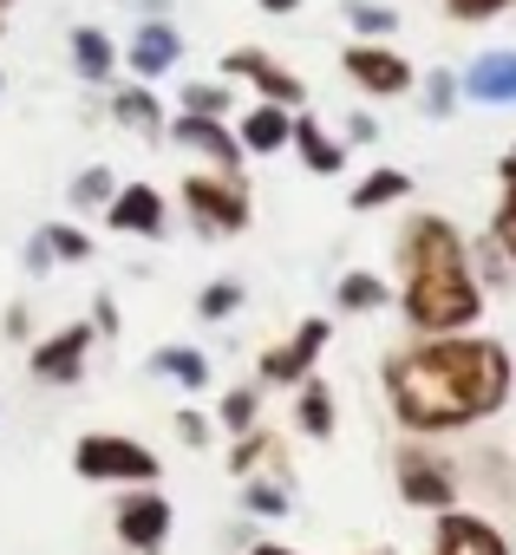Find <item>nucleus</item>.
I'll return each instance as SVG.
<instances>
[{
	"label": "nucleus",
	"mask_w": 516,
	"mask_h": 555,
	"mask_svg": "<svg viewBox=\"0 0 516 555\" xmlns=\"http://www.w3.org/2000/svg\"><path fill=\"white\" fill-rule=\"evenodd\" d=\"M379 379H386L392 418L412 438H444V431H464V425H483L490 412H503L516 366H509L503 340H483L464 327V334L405 340L399 353H386Z\"/></svg>",
	"instance_id": "f257e3e1"
},
{
	"label": "nucleus",
	"mask_w": 516,
	"mask_h": 555,
	"mask_svg": "<svg viewBox=\"0 0 516 555\" xmlns=\"http://www.w3.org/2000/svg\"><path fill=\"white\" fill-rule=\"evenodd\" d=\"M399 314L412 334H464L483 321V288L470 274L464 235L451 216H412L399 229Z\"/></svg>",
	"instance_id": "f03ea898"
},
{
	"label": "nucleus",
	"mask_w": 516,
	"mask_h": 555,
	"mask_svg": "<svg viewBox=\"0 0 516 555\" xmlns=\"http://www.w3.org/2000/svg\"><path fill=\"white\" fill-rule=\"evenodd\" d=\"M177 196H183V216H190V229H196L203 242L242 235V229H248V216H255L242 170H190Z\"/></svg>",
	"instance_id": "7ed1b4c3"
},
{
	"label": "nucleus",
	"mask_w": 516,
	"mask_h": 555,
	"mask_svg": "<svg viewBox=\"0 0 516 555\" xmlns=\"http://www.w3.org/2000/svg\"><path fill=\"white\" fill-rule=\"evenodd\" d=\"M392 490L412 503V509H451L457 496H464V470L431 444V438H405L399 451H392Z\"/></svg>",
	"instance_id": "20e7f679"
},
{
	"label": "nucleus",
	"mask_w": 516,
	"mask_h": 555,
	"mask_svg": "<svg viewBox=\"0 0 516 555\" xmlns=\"http://www.w3.org/2000/svg\"><path fill=\"white\" fill-rule=\"evenodd\" d=\"M73 470L86 483H157L164 477V457L125 431H86L73 444Z\"/></svg>",
	"instance_id": "39448f33"
},
{
	"label": "nucleus",
	"mask_w": 516,
	"mask_h": 555,
	"mask_svg": "<svg viewBox=\"0 0 516 555\" xmlns=\"http://www.w3.org/2000/svg\"><path fill=\"white\" fill-rule=\"evenodd\" d=\"M170 529H177V503L157 483H125V496L112 509V535L131 555H164L170 548Z\"/></svg>",
	"instance_id": "423d86ee"
},
{
	"label": "nucleus",
	"mask_w": 516,
	"mask_h": 555,
	"mask_svg": "<svg viewBox=\"0 0 516 555\" xmlns=\"http://www.w3.org/2000/svg\"><path fill=\"white\" fill-rule=\"evenodd\" d=\"M340 73H347L366 99H405V92L418 86L412 60H405L392 40H353V47L340 53Z\"/></svg>",
	"instance_id": "0eeeda50"
},
{
	"label": "nucleus",
	"mask_w": 516,
	"mask_h": 555,
	"mask_svg": "<svg viewBox=\"0 0 516 555\" xmlns=\"http://www.w3.org/2000/svg\"><path fill=\"white\" fill-rule=\"evenodd\" d=\"M327 340H334V321H327V314H308V321L295 327V340H282V347H269L262 360H255V379H262V386H301V379L321 366Z\"/></svg>",
	"instance_id": "6e6552de"
},
{
	"label": "nucleus",
	"mask_w": 516,
	"mask_h": 555,
	"mask_svg": "<svg viewBox=\"0 0 516 555\" xmlns=\"http://www.w3.org/2000/svg\"><path fill=\"white\" fill-rule=\"evenodd\" d=\"M222 79L229 86H255V99H275V105H301L308 99V86H301V73H288L275 53H262V47H229L222 53Z\"/></svg>",
	"instance_id": "1a4fd4ad"
},
{
	"label": "nucleus",
	"mask_w": 516,
	"mask_h": 555,
	"mask_svg": "<svg viewBox=\"0 0 516 555\" xmlns=\"http://www.w3.org/2000/svg\"><path fill=\"white\" fill-rule=\"evenodd\" d=\"M92 340H99V327H92V321H73V327H60V334H47V340L27 347V373H34L40 386H79Z\"/></svg>",
	"instance_id": "9d476101"
},
{
	"label": "nucleus",
	"mask_w": 516,
	"mask_h": 555,
	"mask_svg": "<svg viewBox=\"0 0 516 555\" xmlns=\"http://www.w3.org/2000/svg\"><path fill=\"white\" fill-rule=\"evenodd\" d=\"M118 66H125L131 79L157 86V79H170V73L183 66V34H177L170 21H138V34L118 47Z\"/></svg>",
	"instance_id": "9b49d317"
},
{
	"label": "nucleus",
	"mask_w": 516,
	"mask_h": 555,
	"mask_svg": "<svg viewBox=\"0 0 516 555\" xmlns=\"http://www.w3.org/2000/svg\"><path fill=\"white\" fill-rule=\"evenodd\" d=\"M164 138H170L177 151H196L209 170H242V164H248L242 144H235V131H229L222 118H203V112H177V118L164 125Z\"/></svg>",
	"instance_id": "f8f14e48"
},
{
	"label": "nucleus",
	"mask_w": 516,
	"mask_h": 555,
	"mask_svg": "<svg viewBox=\"0 0 516 555\" xmlns=\"http://www.w3.org/2000/svg\"><path fill=\"white\" fill-rule=\"evenodd\" d=\"M99 216H105L112 235H138V242H157V235L170 229V203H164L151 183H118Z\"/></svg>",
	"instance_id": "ddd939ff"
},
{
	"label": "nucleus",
	"mask_w": 516,
	"mask_h": 555,
	"mask_svg": "<svg viewBox=\"0 0 516 555\" xmlns=\"http://www.w3.org/2000/svg\"><path fill=\"white\" fill-rule=\"evenodd\" d=\"M431 555H509L503 529L477 509H438V529H431Z\"/></svg>",
	"instance_id": "4468645a"
},
{
	"label": "nucleus",
	"mask_w": 516,
	"mask_h": 555,
	"mask_svg": "<svg viewBox=\"0 0 516 555\" xmlns=\"http://www.w3.org/2000/svg\"><path fill=\"white\" fill-rule=\"evenodd\" d=\"M235 483H242V516L248 522H282V516H295V477H288L282 457L262 464V470H248V477H235Z\"/></svg>",
	"instance_id": "2eb2a0df"
},
{
	"label": "nucleus",
	"mask_w": 516,
	"mask_h": 555,
	"mask_svg": "<svg viewBox=\"0 0 516 555\" xmlns=\"http://www.w3.org/2000/svg\"><path fill=\"white\" fill-rule=\"evenodd\" d=\"M288 138H295V112L275 105V99H255V105L235 118V144H242V157H275V151H288Z\"/></svg>",
	"instance_id": "dca6fc26"
},
{
	"label": "nucleus",
	"mask_w": 516,
	"mask_h": 555,
	"mask_svg": "<svg viewBox=\"0 0 516 555\" xmlns=\"http://www.w3.org/2000/svg\"><path fill=\"white\" fill-rule=\"evenodd\" d=\"M112 99H105V112H112V125H125V131H138V138H164V125H170V112H164V99L144 86V79H112L105 86Z\"/></svg>",
	"instance_id": "f3484780"
},
{
	"label": "nucleus",
	"mask_w": 516,
	"mask_h": 555,
	"mask_svg": "<svg viewBox=\"0 0 516 555\" xmlns=\"http://www.w3.org/2000/svg\"><path fill=\"white\" fill-rule=\"evenodd\" d=\"M457 92L470 105H516V53H477L464 73H457Z\"/></svg>",
	"instance_id": "a211bd4d"
},
{
	"label": "nucleus",
	"mask_w": 516,
	"mask_h": 555,
	"mask_svg": "<svg viewBox=\"0 0 516 555\" xmlns=\"http://www.w3.org/2000/svg\"><path fill=\"white\" fill-rule=\"evenodd\" d=\"M66 53H73V73L86 79V86H112L118 79V40L105 34V27H92V21H79L73 34H66Z\"/></svg>",
	"instance_id": "6ab92c4d"
},
{
	"label": "nucleus",
	"mask_w": 516,
	"mask_h": 555,
	"mask_svg": "<svg viewBox=\"0 0 516 555\" xmlns=\"http://www.w3.org/2000/svg\"><path fill=\"white\" fill-rule=\"evenodd\" d=\"M288 151H295L314 177H340V170H347V138H334L314 112H295V138H288Z\"/></svg>",
	"instance_id": "aec40b11"
},
{
	"label": "nucleus",
	"mask_w": 516,
	"mask_h": 555,
	"mask_svg": "<svg viewBox=\"0 0 516 555\" xmlns=\"http://www.w3.org/2000/svg\"><path fill=\"white\" fill-rule=\"evenodd\" d=\"M151 379H170L177 392L203 399V392H209V379H216V366H209V353H203V347L170 340V347H157V353H151Z\"/></svg>",
	"instance_id": "412c9836"
},
{
	"label": "nucleus",
	"mask_w": 516,
	"mask_h": 555,
	"mask_svg": "<svg viewBox=\"0 0 516 555\" xmlns=\"http://www.w3.org/2000/svg\"><path fill=\"white\" fill-rule=\"evenodd\" d=\"M295 392V431H308L314 444H334V431H340V405H334V386L321 379V373H308L301 386H288Z\"/></svg>",
	"instance_id": "4be33fe9"
},
{
	"label": "nucleus",
	"mask_w": 516,
	"mask_h": 555,
	"mask_svg": "<svg viewBox=\"0 0 516 555\" xmlns=\"http://www.w3.org/2000/svg\"><path fill=\"white\" fill-rule=\"evenodd\" d=\"M399 196H412V170H399V164H379V170H366V177L353 183V196H347V209H360V216H373V209H392Z\"/></svg>",
	"instance_id": "5701e85b"
},
{
	"label": "nucleus",
	"mask_w": 516,
	"mask_h": 555,
	"mask_svg": "<svg viewBox=\"0 0 516 555\" xmlns=\"http://www.w3.org/2000/svg\"><path fill=\"white\" fill-rule=\"evenodd\" d=\"M386 301H392V288H386V274H373V268H347L334 282V308L340 314H379Z\"/></svg>",
	"instance_id": "b1692460"
},
{
	"label": "nucleus",
	"mask_w": 516,
	"mask_h": 555,
	"mask_svg": "<svg viewBox=\"0 0 516 555\" xmlns=\"http://www.w3.org/2000/svg\"><path fill=\"white\" fill-rule=\"evenodd\" d=\"M412 92H418V112H425L431 125H444V118L464 105V92H457V73H451V66H431V73H418V86H412Z\"/></svg>",
	"instance_id": "393cba45"
},
{
	"label": "nucleus",
	"mask_w": 516,
	"mask_h": 555,
	"mask_svg": "<svg viewBox=\"0 0 516 555\" xmlns=\"http://www.w3.org/2000/svg\"><path fill=\"white\" fill-rule=\"evenodd\" d=\"M112 190H118L112 164H86V170H73V183H66V203H73V216H99V209L112 203Z\"/></svg>",
	"instance_id": "a878e982"
},
{
	"label": "nucleus",
	"mask_w": 516,
	"mask_h": 555,
	"mask_svg": "<svg viewBox=\"0 0 516 555\" xmlns=\"http://www.w3.org/2000/svg\"><path fill=\"white\" fill-rule=\"evenodd\" d=\"M262 379H242V386H229L222 392V405H216V425L222 431H248V425H262Z\"/></svg>",
	"instance_id": "bb28decb"
},
{
	"label": "nucleus",
	"mask_w": 516,
	"mask_h": 555,
	"mask_svg": "<svg viewBox=\"0 0 516 555\" xmlns=\"http://www.w3.org/2000/svg\"><path fill=\"white\" fill-rule=\"evenodd\" d=\"M340 21L360 40H392L399 34V8H386V0H340Z\"/></svg>",
	"instance_id": "cd10ccee"
},
{
	"label": "nucleus",
	"mask_w": 516,
	"mask_h": 555,
	"mask_svg": "<svg viewBox=\"0 0 516 555\" xmlns=\"http://www.w3.org/2000/svg\"><path fill=\"white\" fill-rule=\"evenodd\" d=\"M177 112H203V118H229L235 112V86L229 79H183Z\"/></svg>",
	"instance_id": "c85d7f7f"
},
{
	"label": "nucleus",
	"mask_w": 516,
	"mask_h": 555,
	"mask_svg": "<svg viewBox=\"0 0 516 555\" xmlns=\"http://www.w3.org/2000/svg\"><path fill=\"white\" fill-rule=\"evenodd\" d=\"M242 301H248V288L235 282V274H222V282H203V288H196V321H209V327H216V321H235Z\"/></svg>",
	"instance_id": "c756f323"
},
{
	"label": "nucleus",
	"mask_w": 516,
	"mask_h": 555,
	"mask_svg": "<svg viewBox=\"0 0 516 555\" xmlns=\"http://www.w3.org/2000/svg\"><path fill=\"white\" fill-rule=\"evenodd\" d=\"M275 457H282L275 431L248 425V431H235V451H229V477H248V470H262V464H275Z\"/></svg>",
	"instance_id": "7c9ffc66"
},
{
	"label": "nucleus",
	"mask_w": 516,
	"mask_h": 555,
	"mask_svg": "<svg viewBox=\"0 0 516 555\" xmlns=\"http://www.w3.org/2000/svg\"><path fill=\"white\" fill-rule=\"evenodd\" d=\"M464 255H470V274H477V288H503L509 274H516V261L496 248V235H483V242H464Z\"/></svg>",
	"instance_id": "2f4dec72"
},
{
	"label": "nucleus",
	"mask_w": 516,
	"mask_h": 555,
	"mask_svg": "<svg viewBox=\"0 0 516 555\" xmlns=\"http://www.w3.org/2000/svg\"><path fill=\"white\" fill-rule=\"evenodd\" d=\"M40 235H47L53 261H92V248H99V242H92V235H86L79 222H47Z\"/></svg>",
	"instance_id": "473e14b6"
},
{
	"label": "nucleus",
	"mask_w": 516,
	"mask_h": 555,
	"mask_svg": "<svg viewBox=\"0 0 516 555\" xmlns=\"http://www.w3.org/2000/svg\"><path fill=\"white\" fill-rule=\"evenodd\" d=\"M490 235H496V248L516 261V183H503V203H496V216H490Z\"/></svg>",
	"instance_id": "72a5a7b5"
},
{
	"label": "nucleus",
	"mask_w": 516,
	"mask_h": 555,
	"mask_svg": "<svg viewBox=\"0 0 516 555\" xmlns=\"http://www.w3.org/2000/svg\"><path fill=\"white\" fill-rule=\"evenodd\" d=\"M509 8V0H444V14L451 21H464V27H477V21H496Z\"/></svg>",
	"instance_id": "f704fd0d"
},
{
	"label": "nucleus",
	"mask_w": 516,
	"mask_h": 555,
	"mask_svg": "<svg viewBox=\"0 0 516 555\" xmlns=\"http://www.w3.org/2000/svg\"><path fill=\"white\" fill-rule=\"evenodd\" d=\"M209 431H216V418H203L196 405H183V412H177V438H183L190 451H196V444H209Z\"/></svg>",
	"instance_id": "c9c22d12"
},
{
	"label": "nucleus",
	"mask_w": 516,
	"mask_h": 555,
	"mask_svg": "<svg viewBox=\"0 0 516 555\" xmlns=\"http://www.w3.org/2000/svg\"><path fill=\"white\" fill-rule=\"evenodd\" d=\"M353 144H379V118H373V112H360V105L347 112V151H353Z\"/></svg>",
	"instance_id": "e433bc0d"
},
{
	"label": "nucleus",
	"mask_w": 516,
	"mask_h": 555,
	"mask_svg": "<svg viewBox=\"0 0 516 555\" xmlns=\"http://www.w3.org/2000/svg\"><path fill=\"white\" fill-rule=\"evenodd\" d=\"M21 261H27V274H47V268H60V261H53V248H47V235H40V229H34V235H27V255H21Z\"/></svg>",
	"instance_id": "4c0bfd02"
},
{
	"label": "nucleus",
	"mask_w": 516,
	"mask_h": 555,
	"mask_svg": "<svg viewBox=\"0 0 516 555\" xmlns=\"http://www.w3.org/2000/svg\"><path fill=\"white\" fill-rule=\"evenodd\" d=\"M0 327H8V340H27V334H34V308H27V301H14Z\"/></svg>",
	"instance_id": "58836bf2"
},
{
	"label": "nucleus",
	"mask_w": 516,
	"mask_h": 555,
	"mask_svg": "<svg viewBox=\"0 0 516 555\" xmlns=\"http://www.w3.org/2000/svg\"><path fill=\"white\" fill-rule=\"evenodd\" d=\"M92 327L112 340V334H118V308H112V301H99V308H92Z\"/></svg>",
	"instance_id": "ea45409f"
},
{
	"label": "nucleus",
	"mask_w": 516,
	"mask_h": 555,
	"mask_svg": "<svg viewBox=\"0 0 516 555\" xmlns=\"http://www.w3.org/2000/svg\"><path fill=\"white\" fill-rule=\"evenodd\" d=\"M138 21H170V0H131Z\"/></svg>",
	"instance_id": "a19ab883"
},
{
	"label": "nucleus",
	"mask_w": 516,
	"mask_h": 555,
	"mask_svg": "<svg viewBox=\"0 0 516 555\" xmlns=\"http://www.w3.org/2000/svg\"><path fill=\"white\" fill-rule=\"evenodd\" d=\"M262 14H275V21H288V14H301V0H255Z\"/></svg>",
	"instance_id": "79ce46f5"
},
{
	"label": "nucleus",
	"mask_w": 516,
	"mask_h": 555,
	"mask_svg": "<svg viewBox=\"0 0 516 555\" xmlns=\"http://www.w3.org/2000/svg\"><path fill=\"white\" fill-rule=\"evenodd\" d=\"M242 555H301V548H288V542H248Z\"/></svg>",
	"instance_id": "37998d69"
},
{
	"label": "nucleus",
	"mask_w": 516,
	"mask_h": 555,
	"mask_svg": "<svg viewBox=\"0 0 516 555\" xmlns=\"http://www.w3.org/2000/svg\"><path fill=\"white\" fill-rule=\"evenodd\" d=\"M496 177H503V183H516V144H509V151L496 157Z\"/></svg>",
	"instance_id": "c03bdc74"
},
{
	"label": "nucleus",
	"mask_w": 516,
	"mask_h": 555,
	"mask_svg": "<svg viewBox=\"0 0 516 555\" xmlns=\"http://www.w3.org/2000/svg\"><path fill=\"white\" fill-rule=\"evenodd\" d=\"M366 555H399V548H366Z\"/></svg>",
	"instance_id": "a18cd8bd"
},
{
	"label": "nucleus",
	"mask_w": 516,
	"mask_h": 555,
	"mask_svg": "<svg viewBox=\"0 0 516 555\" xmlns=\"http://www.w3.org/2000/svg\"><path fill=\"white\" fill-rule=\"evenodd\" d=\"M8 8H14V0H0V14H8Z\"/></svg>",
	"instance_id": "49530a36"
},
{
	"label": "nucleus",
	"mask_w": 516,
	"mask_h": 555,
	"mask_svg": "<svg viewBox=\"0 0 516 555\" xmlns=\"http://www.w3.org/2000/svg\"><path fill=\"white\" fill-rule=\"evenodd\" d=\"M0 92H8V73H0Z\"/></svg>",
	"instance_id": "de8ad7c7"
}]
</instances>
